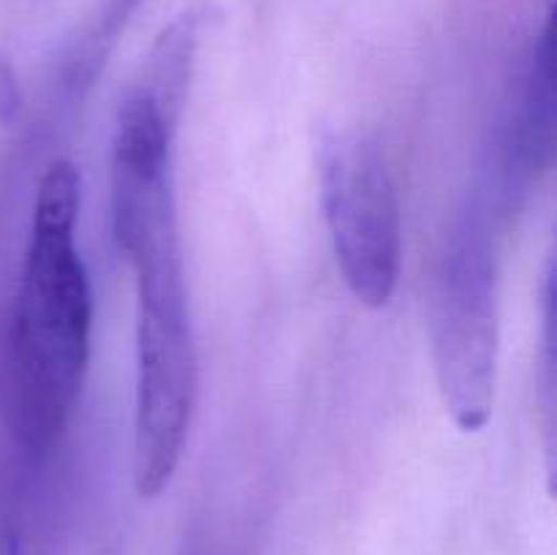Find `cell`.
I'll return each mask as SVG.
<instances>
[{"label": "cell", "mask_w": 557, "mask_h": 555, "mask_svg": "<svg viewBox=\"0 0 557 555\" xmlns=\"http://www.w3.org/2000/svg\"><path fill=\"white\" fill-rule=\"evenodd\" d=\"M79 172L54 161L38 185L9 341V406L27 449H49L85 381L92 294L76 250Z\"/></svg>", "instance_id": "1"}, {"label": "cell", "mask_w": 557, "mask_h": 555, "mask_svg": "<svg viewBox=\"0 0 557 555\" xmlns=\"http://www.w3.org/2000/svg\"><path fill=\"white\" fill-rule=\"evenodd\" d=\"M136 272L134 484L156 498L174 477L196 400V343L185 292L183 245L131 259Z\"/></svg>", "instance_id": "2"}, {"label": "cell", "mask_w": 557, "mask_h": 555, "mask_svg": "<svg viewBox=\"0 0 557 555\" xmlns=\"http://www.w3.org/2000/svg\"><path fill=\"white\" fill-rule=\"evenodd\" d=\"M430 341L438 392L466 433L487 424L498 370V278L482 221L468 218L449 239L433 288Z\"/></svg>", "instance_id": "3"}, {"label": "cell", "mask_w": 557, "mask_h": 555, "mask_svg": "<svg viewBox=\"0 0 557 555\" xmlns=\"http://www.w3.org/2000/svg\"><path fill=\"white\" fill-rule=\"evenodd\" d=\"M321 205L348 292L364 308L395 297L403 267V221L395 180L379 141L341 134L321 152Z\"/></svg>", "instance_id": "4"}, {"label": "cell", "mask_w": 557, "mask_h": 555, "mask_svg": "<svg viewBox=\"0 0 557 555\" xmlns=\"http://www.w3.org/2000/svg\"><path fill=\"white\" fill-rule=\"evenodd\" d=\"M555 141V27L553 20L544 25L542 38L533 49L525 85L520 92V107L515 112L509 136V177L528 183L539 169L547 166Z\"/></svg>", "instance_id": "5"}, {"label": "cell", "mask_w": 557, "mask_h": 555, "mask_svg": "<svg viewBox=\"0 0 557 555\" xmlns=\"http://www.w3.org/2000/svg\"><path fill=\"white\" fill-rule=\"evenodd\" d=\"M196 44H199V16L196 11H183L172 25L163 27L158 41L152 44L145 82L139 87L174 128L185 107Z\"/></svg>", "instance_id": "6"}, {"label": "cell", "mask_w": 557, "mask_h": 555, "mask_svg": "<svg viewBox=\"0 0 557 555\" xmlns=\"http://www.w3.org/2000/svg\"><path fill=\"white\" fill-rule=\"evenodd\" d=\"M544 354H542V408H544V449L549 460V477H553V457H555V286L553 272L547 275L544 286Z\"/></svg>", "instance_id": "7"}]
</instances>
